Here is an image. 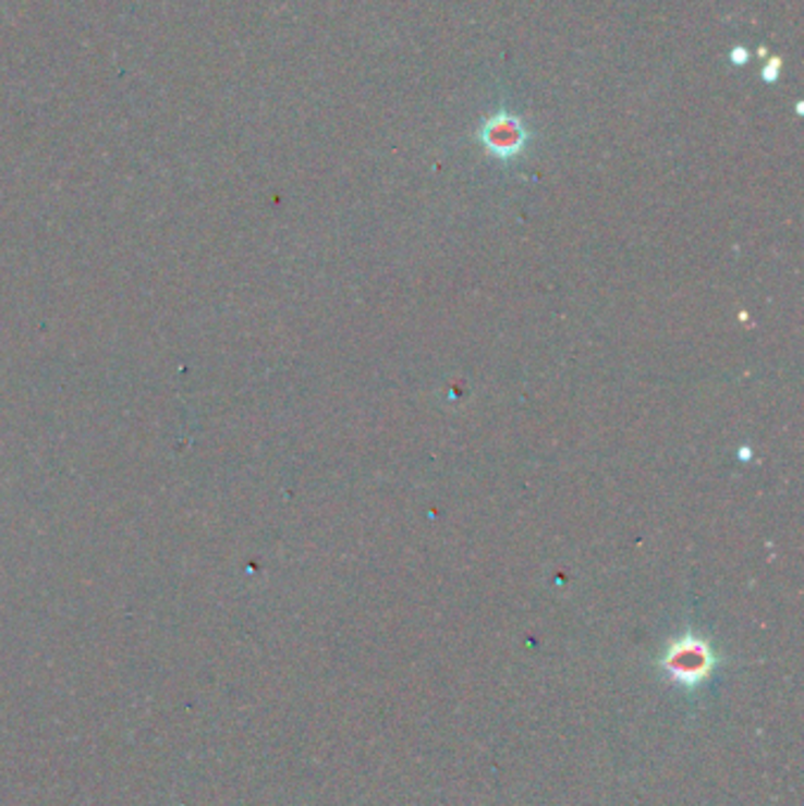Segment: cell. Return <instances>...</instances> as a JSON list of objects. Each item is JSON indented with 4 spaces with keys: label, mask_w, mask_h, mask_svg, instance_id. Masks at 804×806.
Listing matches in <instances>:
<instances>
[{
    "label": "cell",
    "mask_w": 804,
    "mask_h": 806,
    "mask_svg": "<svg viewBox=\"0 0 804 806\" xmlns=\"http://www.w3.org/2000/svg\"><path fill=\"white\" fill-rule=\"evenodd\" d=\"M729 62L731 64H734V66H745V64H748L751 62V50L748 48H743V46H736V48H731L729 50Z\"/></svg>",
    "instance_id": "cell-4"
},
{
    "label": "cell",
    "mask_w": 804,
    "mask_h": 806,
    "mask_svg": "<svg viewBox=\"0 0 804 806\" xmlns=\"http://www.w3.org/2000/svg\"><path fill=\"white\" fill-rule=\"evenodd\" d=\"M781 66H783L781 57H771V60L763 69V81L765 83H777L779 76H781Z\"/></svg>",
    "instance_id": "cell-3"
},
{
    "label": "cell",
    "mask_w": 804,
    "mask_h": 806,
    "mask_svg": "<svg viewBox=\"0 0 804 806\" xmlns=\"http://www.w3.org/2000/svg\"><path fill=\"white\" fill-rule=\"evenodd\" d=\"M720 665V656L712 649V644L703 637L686 632V635L672 639L663 656L658 658V668L670 682L680 684L686 691H696L706 684Z\"/></svg>",
    "instance_id": "cell-1"
},
{
    "label": "cell",
    "mask_w": 804,
    "mask_h": 806,
    "mask_svg": "<svg viewBox=\"0 0 804 806\" xmlns=\"http://www.w3.org/2000/svg\"><path fill=\"white\" fill-rule=\"evenodd\" d=\"M477 139L482 147L496 156L498 161H514L531 142V131L526 123L514 117L510 111H496L488 117L477 131Z\"/></svg>",
    "instance_id": "cell-2"
}]
</instances>
